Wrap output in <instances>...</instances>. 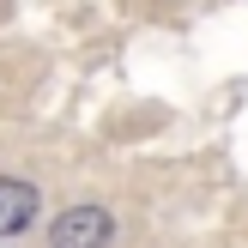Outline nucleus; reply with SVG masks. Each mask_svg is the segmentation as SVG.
I'll return each mask as SVG.
<instances>
[{
	"instance_id": "f257e3e1",
	"label": "nucleus",
	"mask_w": 248,
	"mask_h": 248,
	"mask_svg": "<svg viewBox=\"0 0 248 248\" xmlns=\"http://www.w3.org/2000/svg\"><path fill=\"white\" fill-rule=\"evenodd\" d=\"M109 212L103 206H73V212L55 218V230H48V242L55 248H109Z\"/></svg>"
},
{
	"instance_id": "f03ea898",
	"label": "nucleus",
	"mask_w": 248,
	"mask_h": 248,
	"mask_svg": "<svg viewBox=\"0 0 248 248\" xmlns=\"http://www.w3.org/2000/svg\"><path fill=\"white\" fill-rule=\"evenodd\" d=\"M31 218H36V188H31V182L0 176V236H18Z\"/></svg>"
}]
</instances>
